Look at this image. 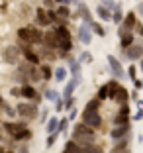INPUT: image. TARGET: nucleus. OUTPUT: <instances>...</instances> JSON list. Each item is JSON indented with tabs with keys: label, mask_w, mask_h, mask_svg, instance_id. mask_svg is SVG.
<instances>
[{
	"label": "nucleus",
	"mask_w": 143,
	"mask_h": 153,
	"mask_svg": "<svg viewBox=\"0 0 143 153\" xmlns=\"http://www.w3.org/2000/svg\"><path fill=\"white\" fill-rule=\"evenodd\" d=\"M55 33H57V39H59L61 57H67V53L73 49V39H71V32H69V27H65V24H57Z\"/></svg>",
	"instance_id": "f257e3e1"
},
{
	"label": "nucleus",
	"mask_w": 143,
	"mask_h": 153,
	"mask_svg": "<svg viewBox=\"0 0 143 153\" xmlns=\"http://www.w3.org/2000/svg\"><path fill=\"white\" fill-rule=\"evenodd\" d=\"M94 135H96L94 128L86 126L84 122H82V124H76V126H75L73 140H75L79 145H84V143H92V141H94Z\"/></svg>",
	"instance_id": "f03ea898"
},
{
	"label": "nucleus",
	"mask_w": 143,
	"mask_h": 153,
	"mask_svg": "<svg viewBox=\"0 0 143 153\" xmlns=\"http://www.w3.org/2000/svg\"><path fill=\"white\" fill-rule=\"evenodd\" d=\"M82 122L86 126L94 128V130H98L102 126V118H100L98 110H82Z\"/></svg>",
	"instance_id": "7ed1b4c3"
},
{
	"label": "nucleus",
	"mask_w": 143,
	"mask_h": 153,
	"mask_svg": "<svg viewBox=\"0 0 143 153\" xmlns=\"http://www.w3.org/2000/svg\"><path fill=\"white\" fill-rule=\"evenodd\" d=\"M20 53H22V49H20L18 45H8L4 51H2V61L8 65H16L20 59Z\"/></svg>",
	"instance_id": "20e7f679"
},
{
	"label": "nucleus",
	"mask_w": 143,
	"mask_h": 153,
	"mask_svg": "<svg viewBox=\"0 0 143 153\" xmlns=\"http://www.w3.org/2000/svg\"><path fill=\"white\" fill-rule=\"evenodd\" d=\"M16 114L26 118V120H30V118L37 116V106L36 104H30V102H20L18 106H16Z\"/></svg>",
	"instance_id": "39448f33"
},
{
	"label": "nucleus",
	"mask_w": 143,
	"mask_h": 153,
	"mask_svg": "<svg viewBox=\"0 0 143 153\" xmlns=\"http://www.w3.org/2000/svg\"><path fill=\"white\" fill-rule=\"evenodd\" d=\"M106 59H108V65H110V73L116 76L118 81H120V79H124V76H125V71H124V67H122L120 61H118L114 55H108Z\"/></svg>",
	"instance_id": "423d86ee"
},
{
	"label": "nucleus",
	"mask_w": 143,
	"mask_h": 153,
	"mask_svg": "<svg viewBox=\"0 0 143 153\" xmlns=\"http://www.w3.org/2000/svg\"><path fill=\"white\" fill-rule=\"evenodd\" d=\"M124 51H125V57L130 59V61H137V59L143 57V45H139V43H131Z\"/></svg>",
	"instance_id": "0eeeda50"
},
{
	"label": "nucleus",
	"mask_w": 143,
	"mask_h": 153,
	"mask_svg": "<svg viewBox=\"0 0 143 153\" xmlns=\"http://www.w3.org/2000/svg\"><path fill=\"white\" fill-rule=\"evenodd\" d=\"M127 134H130V122L127 124H120V126H114V130L110 131V137L118 141V140H124Z\"/></svg>",
	"instance_id": "6e6552de"
},
{
	"label": "nucleus",
	"mask_w": 143,
	"mask_h": 153,
	"mask_svg": "<svg viewBox=\"0 0 143 153\" xmlns=\"http://www.w3.org/2000/svg\"><path fill=\"white\" fill-rule=\"evenodd\" d=\"M130 122V106L127 104H122L120 112L114 116V126H120V124H127Z\"/></svg>",
	"instance_id": "1a4fd4ad"
},
{
	"label": "nucleus",
	"mask_w": 143,
	"mask_h": 153,
	"mask_svg": "<svg viewBox=\"0 0 143 153\" xmlns=\"http://www.w3.org/2000/svg\"><path fill=\"white\" fill-rule=\"evenodd\" d=\"M79 41H81L82 45H90V41H92V30H90V26L82 24V26L79 27Z\"/></svg>",
	"instance_id": "9d476101"
},
{
	"label": "nucleus",
	"mask_w": 143,
	"mask_h": 153,
	"mask_svg": "<svg viewBox=\"0 0 143 153\" xmlns=\"http://www.w3.org/2000/svg\"><path fill=\"white\" fill-rule=\"evenodd\" d=\"M43 43L47 45V47H51V49H59V39H57L55 30H49V32L43 33Z\"/></svg>",
	"instance_id": "9b49d317"
},
{
	"label": "nucleus",
	"mask_w": 143,
	"mask_h": 153,
	"mask_svg": "<svg viewBox=\"0 0 143 153\" xmlns=\"http://www.w3.org/2000/svg\"><path fill=\"white\" fill-rule=\"evenodd\" d=\"M20 92H22L24 98H30V100H36V102H39V94H37V90L33 88L31 85H27V82H24V86L20 88Z\"/></svg>",
	"instance_id": "f8f14e48"
},
{
	"label": "nucleus",
	"mask_w": 143,
	"mask_h": 153,
	"mask_svg": "<svg viewBox=\"0 0 143 153\" xmlns=\"http://www.w3.org/2000/svg\"><path fill=\"white\" fill-rule=\"evenodd\" d=\"M79 16H81V20L86 24V26H90V24L94 22V18H92V12L88 10V6H86L84 2H81V6H79Z\"/></svg>",
	"instance_id": "ddd939ff"
},
{
	"label": "nucleus",
	"mask_w": 143,
	"mask_h": 153,
	"mask_svg": "<svg viewBox=\"0 0 143 153\" xmlns=\"http://www.w3.org/2000/svg\"><path fill=\"white\" fill-rule=\"evenodd\" d=\"M79 82H81V76H73L71 81H69L67 85H65V90H63V100L69 98V96H71L73 92H75V88L79 86Z\"/></svg>",
	"instance_id": "4468645a"
},
{
	"label": "nucleus",
	"mask_w": 143,
	"mask_h": 153,
	"mask_svg": "<svg viewBox=\"0 0 143 153\" xmlns=\"http://www.w3.org/2000/svg\"><path fill=\"white\" fill-rule=\"evenodd\" d=\"M122 24H124V27L130 32V30H133L135 24H137V16H135V12H127L124 16V20H122Z\"/></svg>",
	"instance_id": "2eb2a0df"
},
{
	"label": "nucleus",
	"mask_w": 143,
	"mask_h": 153,
	"mask_svg": "<svg viewBox=\"0 0 143 153\" xmlns=\"http://www.w3.org/2000/svg\"><path fill=\"white\" fill-rule=\"evenodd\" d=\"M36 16H37V26H49V16H47V10L45 8H37L36 10Z\"/></svg>",
	"instance_id": "dca6fc26"
},
{
	"label": "nucleus",
	"mask_w": 143,
	"mask_h": 153,
	"mask_svg": "<svg viewBox=\"0 0 143 153\" xmlns=\"http://www.w3.org/2000/svg\"><path fill=\"white\" fill-rule=\"evenodd\" d=\"M30 27V43H43V33L33 26H27Z\"/></svg>",
	"instance_id": "f3484780"
},
{
	"label": "nucleus",
	"mask_w": 143,
	"mask_h": 153,
	"mask_svg": "<svg viewBox=\"0 0 143 153\" xmlns=\"http://www.w3.org/2000/svg\"><path fill=\"white\" fill-rule=\"evenodd\" d=\"M12 137H14V140H18V141H22V140H30V137H31V131L27 130L26 126H24V128H18V130L14 131Z\"/></svg>",
	"instance_id": "a211bd4d"
},
{
	"label": "nucleus",
	"mask_w": 143,
	"mask_h": 153,
	"mask_svg": "<svg viewBox=\"0 0 143 153\" xmlns=\"http://www.w3.org/2000/svg\"><path fill=\"white\" fill-rule=\"evenodd\" d=\"M127 98H130V92L124 88V86L120 85V88H118V92H116V96H114V100H116L118 104H127Z\"/></svg>",
	"instance_id": "6ab92c4d"
},
{
	"label": "nucleus",
	"mask_w": 143,
	"mask_h": 153,
	"mask_svg": "<svg viewBox=\"0 0 143 153\" xmlns=\"http://www.w3.org/2000/svg\"><path fill=\"white\" fill-rule=\"evenodd\" d=\"M22 53H24V57H26L31 65H37V63H39V55H36L33 51L30 49V47H24V51H22Z\"/></svg>",
	"instance_id": "aec40b11"
},
{
	"label": "nucleus",
	"mask_w": 143,
	"mask_h": 153,
	"mask_svg": "<svg viewBox=\"0 0 143 153\" xmlns=\"http://www.w3.org/2000/svg\"><path fill=\"white\" fill-rule=\"evenodd\" d=\"M24 71L27 73V76H30L31 81H41L43 76H41V69H36V67H26Z\"/></svg>",
	"instance_id": "412c9836"
},
{
	"label": "nucleus",
	"mask_w": 143,
	"mask_h": 153,
	"mask_svg": "<svg viewBox=\"0 0 143 153\" xmlns=\"http://www.w3.org/2000/svg\"><path fill=\"white\" fill-rule=\"evenodd\" d=\"M63 151H65V153H81V145L76 143L75 140H71V141H67V143H65Z\"/></svg>",
	"instance_id": "4be33fe9"
},
{
	"label": "nucleus",
	"mask_w": 143,
	"mask_h": 153,
	"mask_svg": "<svg viewBox=\"0 0 143 153\" xmlns=\"http://www.w3.org/2000/svg\"><path fill=\"white\" fill-rule=\"evenodd\" d=\"M118 88H120V82H118V79H114V81L108 82V98H110V100H114Z\"/></svg>",
	"instance_id": "5701e85b"
},
{
	"label": "nucleus",
	"mask_w": 143,
	"mask_h": 153,
	"mask_svg": "<svg viewBox=\"0 0 143 153\" xmlns=\"http://www.w3.org/2000/svg\"><path fill=\"white\" fill-rule=\"evenodd\" d=\"M81 153H102V147L94 145V141H92V143H84V145H81Z\"/></svg>",
	"instance_id": "b1692460"
},
{
	"label": "nucleus",
	"mask_w": 143,
	"mask_h": 153,
	"mask_svg": "<svg viewBox=\"0 0 143 153\" xmlns=\"http://www.w3.org/2000/svg\"><path fill=\"white\" fill-rule=\"evenodd\" d=\"M57 126H59V118L51 116L49 122L45 124V130H47V134H53V131H57Z\"/></svg>",
	"instance_id": "393cba45"
},
{
	"label": "nucleus",
	"mask_w": 143,
	"mask_h": 153,
	"mask_svg": "<svg viewBox=\"0 0 143 153\" xmlns=\"http://www.w3.org/2000/svg\"><path fill=\"white\" fill-rule=\"evenodd\" d=\"M18 37H20V41L22 43H30V27H20L18 30Z\"/></svg>",
	"instance_id": "a878e982"
},
{
	"label": "nucleus",
	"mask_w": 143,
	"mask_h": 153,
	"mask_svg": "<svg viewBox=\"0 0 143 153\" xmlns=\"http://www.w3.org/2000/svg\"><path fill=\"white\" fill-rule=\"evenodd\" d=\"M122 20H124V12H122V6L118 4L116 8H114V14H112V22H114V24H122Z\"/></svg>",
	"instance_id": "bb28decb"
},
{
	"label": "nucleus",
	"mask_w": 143,
	"mask_h": 153,
	"mask_svg": "<svg viewBox=\"0 0 143 153\" xmlns=\"http://www.w3.org/2000/svg\"><path fill=\"white\" fill-rule=\"evenodd\" d=\"M131 43H133V33L125 32L124 36H122V41H120V45H122V47H124V49H125V47H130Z\"/></svg>",
	"instance_id": "cd10ccee"
},
{
	"label": "nucleus",
	"mask_w": 143,
	"mask_h": 153,
	"mask_svg": "<svg viewBox=\"0 0 143 153\" xmlns=\"http://www.w3.org/2000/svg\"><path fill=\"white\" fill-rule=\"evenodd\" d=\"M96 14H98V16H100L102 20H112V14H110V10H108V8H104L102 4H100V6H96Z\"/></svg>",
	"instance_id": "c85d7f7f"
},
{
	"label": "nucleus",
	"mask_w": 143,
	"mask_h": 153,
	"mask_svg": "<svg viewBox=\"0 0 143 153\" xmlns=\"http://www.w3.org/2000/svg\"><path fill=\"white\" fill-rule=\"evenodd\" d=\"M45 98L49 100V102H57V100L61 98V94H59L55 88H49V90H45Z\"/></svg>",
	"instance_id": "c756f323"
},
{
	"label": "nucleus",
	"mask_w": 143,
	"mask_h": 153,
	"mask_svg": "<svg viewBox=\"0 0 143 153\" xmlns=\"http://www.w3.org/2000/svg\"><path fill=\"white\" fill-rule=\"evenodd\" d=\"M69 71L73 73V76H81V63L71 59V65H69Z\"/></svg>",
	"instance_id": "7c9ffc66"
},
{
	"label": "nucleus",
	"mask_w": 143,
	"mask_h": 153,
	"mask_svg": "<svg viewBox=\"0 0 143 153\" xmlns=\"http://www.w3.org/2000/svg\"><path fill=\"white\" fill-rule=\"evenodd\" d=\"M67 75H69V69H65V67H59L57 71H55V79H57L59 82L65 81V79H67Z\"/></svg>",
	"instance_id": "2f4dec72"
},
{
	"label": "nucleus",
	"mask_w": 143,
	"mask_h": 153,
	"mask_svg": "<svg viewBox=\"0 0 143 153\" xmlns=\"http://www.w3.org/2000/svg\"><path fill=\"white\" fill-rule=\"evenodd\" d=\"M90 30H92V32L96 33V36H100V37H104V36H106V30H104V27L100 26V24H96V22H92V24H90Z\"/></svg>",
	"instance_id": "473e14b6"
},
{
	"label": "nucleus",
	"mask_w": 143,
	"mask_h": 153,
	"mask_svg": "<svg viewBox=\"0 0 143 153\" xmlns=\"http://www.w3.org/2000/svg\"><path fill=\"white\" fill-rule=\"evenodd\" d=\"M57 16L63 20V22H65V18H69V16H71V12H69L67 4H65V6H59V8H57Z\"/></svg>",
	"instance_id": "72a5a7b5"
},
{
	"label": "nucleus",
	"mask_w": 143,
	"mask_h": 153,
	"mask_svg": "<svg viewBox=\"0 0 143 153\" xmlns=\"http://www.w3.org/2000/svg\"><path fill=\"white\" fill-rule=\"evenodd\" d=\"M81 65H84V63H92V55H90V51H82L81 53V57L76 59Z\"/></svg>",
	"instance_id": "f704fd0d"
},
{
	"label": "nucleus",
	"mask_w": 143,
	"mask_h": 153,
	"mask_svg": "<svg viewBox=\"0 0 143 153\" xmlns=\"http://www.w3.org/2000/svg\"><path fill=\"white\" fill-rule=\"evenodd\" d=\"M100 102H102V100L96 96V98H92V100H90V102L84 106V110H98V108H100Z\"/></svg>",
	"instance_id": "c9c22d12"
},
{
	"label": "nucleus",
	"mask_w": 143,
	"mask_h": 153,
	"mask_svg": "<svg viewBox=\"0 0 143 153\" xmlns=\"http://www.w3.org/2000/svg\"><path fill=\"white\" fill-rule=\"evenodd\" d=\"M18 128H24V124H12V122H6V124H4V130L8 131L10 135H12L14 131L18 130Z\"/></svg>",
	"instance_id": "e433bc0d"
},
{
	"label": "nucleus",
	"mask_w": 143,
	"mask_h": 153,
	"mask_svg": "<svg viewBox=\"0 0 143 153\" xmlns=\"http://www.w3.org/2000/svg\"><path fill=\"white\" fill-rule=\"evenodd\" d=\"M100 4H102L104 8H108V10H114L118 6V2L116 0H100Z\"/></svg>",
	"instance_id": "4c0bfd02"
},
{
	"label": "nucleus",
	"mask_w": 143,
	"mask_h": 153,
	"mask_svg": "<svg viewBox=\"0 0 143 153\" xmlns=\"http://www.w3.org/2000/svg\"><path fill=\"white\" fill-rule=\"evenodd\" d=\"M98 98H100V100H106V98H108V82L100 86V90H98Z\"/></svg>",
	"instance_id": "58836bf2"
},
{
	"label": "nucleus",
	"mask_w": 143,
	"mask_h": 153,
	"mask_svg": "<svg viewBox=\"0 0 143 153\" xmlns=\"http://www.w3.org/2000/svg\"><path fill=\"white\" fill-rule=\"evenodd\" d=\"M67 128H69V120L65 118V120H59V126H57V131L61 134V131H67Z\"/></svg>",
	"instance_id": "ea45409f"
},
{
	"label": "nucleus",
	"mask_w": 143,
	"mask_h": 153,
	"mask_svg": "<svg viewBox=\"0 0 143 153\" xmlns=\"http://www.w3.org/2000/svg\"><path fill=\"white\" fill-rule=\"evenodd\" d=\"M127 76H130L131 81L137 79V67H135V65H130V67H127Z\"/></svg>",
	"instance_id": "a19ab883"
},
{
	"label": "nucleus",
	"mask_w": 143,
	"mask_h": 153,
	"mask_svg": "<svg viewBox=\"0 0 143 153\" xmlns=\"http://www.w3.org/2000/svg\"><path fill=\"white\" fill-rule=\"evenodd\" d=\"M51 75H53V73H51V69L47 67V65H43V67H41V76L47 81V79H51Z\"/></svg>",
	"instance_id": "79ce46f5"
},
{
	"label": "nucleus",
	"mask_w": 143,
	"mask_h": 153,
	"mask_svg": "<svg viewBox=\"0 0 143 153\" xmlns=\"http://www.w3.org/2000/svg\"><path fill=\"white\" fill-rule=\"evenodd\" d=\"M73 106H75V96L71 94L69 98H65V106H63V108H65V110H71Z\"/></svg>",
	"instance_id": "37998d69"
},
{
	"label": "nucleus",
	"mask_w": 143,
	"mask_h": 153,
	"mask_svg": "<svg viewBox=\"0 0 143 153\" xmlns=\"http://www.w3.org/2000/svg\"><path fill=\"white\" fill-rule=\"evenodd\" d=\"M57 135H59V131H53V134H49V135H47V141H45V143H47V147H51V145L55 143Z\"/></svg>",
	"instance_id": "c03bdc74"
},
{
	"label": "nucleus",
	"mask_w": 143,
	"mask_h": 153,
	"mask_svg": "<svg viewBox=\"0 0 143 153\" xmlns=\"http://www.w3.org/2000/svg\"><path fill=\"white\" fill-rule=\"evenodd\" d=\"M112 151L114 153H118V151H127V143H125V141H122V143H118L116 147H112Z\"/></svg>",
	"instance_id": "a18cd8bd"
},
{
	"label": "nucleus",
	"mask_w": 143,
	"mask_h": 153,
	"mask_svg": "<svg viewBox=\"0 0 143 153\" xmlns=\"http://www.w3.org/2000/svg\"><path fill=\"white\" fill-rule=\"evenodd\" d=\"M133 120L135 122H139V120H143V106H139V110L133 114Z\"/></svg>",
	"instance_id": "49530a36"
},
{
	"label": "nucleus",
	"mask_w": 143,
	"mask_h": 153,
	"mask_svg": "<svg viewBox=\"0 0 143 153\" xmlns=\"http://www.w3.org/2000/svg\"><path fill=\"white\" fill-rule=\"evenodd\" d=\"M63 106H65V102H63V98H59L57 102H55V110H57V112H61Z\"/></svg>",
	"instance_id": "de8ad7c7"
},
{
	"label": "nucleus",
	"mask_w": 143,
	"mask_h": 153,
	"mask_svg": "<svg viewBox=\"0 0 143 153\" xmlns=\"http://www.w3.org/2000/svg\"><path fill=\"white\" fill-rule=\"evenodd\" d=\"M133 85H135V88H137V90L143 88V81H139V79H133Z\"/></svg>",
	"instance_id": "09e8293b"
},
{
	"label": "nucleus",
	"mask_w": 143,
	"mask_h": 153,
	"mask_svg": "<svg viewBox=\"0 0 143 153\" xmlns=\"http://www.w3.org/2000/svg\"><path fill=\"white\" fill-rule=\"evenodd\" d=\"M137 14L143 18V2H139V4H137Z\"/></svg>",
	"instance_id": "8fccbe9b"
},
{
	"label": "nucleus",
	"mask_w": 143,
	"mask_h": 153,
	"mask_svg": "<svg viewBox=\"0 0 143 153\" xmlns=\"http://www.w3.org/2000/svg\"><path fill=\"white\" fill-rule=\"evenodd\" d=\"M10 92H12V96H22V92H20V88H12Z\"/></svg>",
	"instance_id": "3c124183"
},
{
	"label": "nucleus",
	"mask_w": 143,
	"mask_h": 153,
	"mask_svg": "<svg viewBox=\"0 0 143 153\" xmlns=\"http://www.w3.org/2000/svg\"><path fill=\"white\" fill-rule=\"evenodd\" d=\"M135 30H137L139 36H143V26H139V24H135Z\"/></svg>",
	"instance_id": "603ef678"
},
{
	"label": "nucleus",
	"mask_w": 143,
	"mask_h": 153,
	"mask_svg": "<svg viewBox=\"0 0 143 153\" xmlns=\"http://www.w3.org/2000/svg\"><path fill=\"white\" fill-rule=\"evenodd\" d=\"M75 118H76V110L71 108V116H69V120H75Z\"/></svg>",
	"instance_id": "864d4df0"
},
{
	"label": "nucleus",
	"mask_w": 143,
	"mask_h": 153,
	"mask_svg": "<svg viewBox=\"0 0 143 153\" xmlns=\"http://www.w3.org/2000/svg\"><path fill=\"white\" fill-rule=\"evenodd\" d=\"M141 71H143V57H141Z\"/></svg>",
	"instance_id": "5fc2aeb1"
},
{
	"label": "nucleus",
	"mask_w": 143,
	"mask_h": 153,
	"mask_svg": "<svg viewBox=\"0 0 143 153\" xmlns=\"http://www.w3.org/2000/svg\"><path fill=\"white\" fill-rule=\"evenodd\" d=\"M2 104H4V102H2V96H0V106H2Z\"/></svg>",
	"instance_id": "6e6d98bb"
},
{
	"label": "nucleus",
	"mask_w": 143,
	"mask_h": 153,
	"mask_svg": "<svg viewBox=\"0 0 143 153\" xmlns=\"http://www.w3.org/2000/svg\"><path fill=\"white\" fill-rule=\"evenodd\" d=\"M55 2H65V0H55Z\"/></svg>",
	"instance_id": "4d7b16f0"
}]
</instances>
